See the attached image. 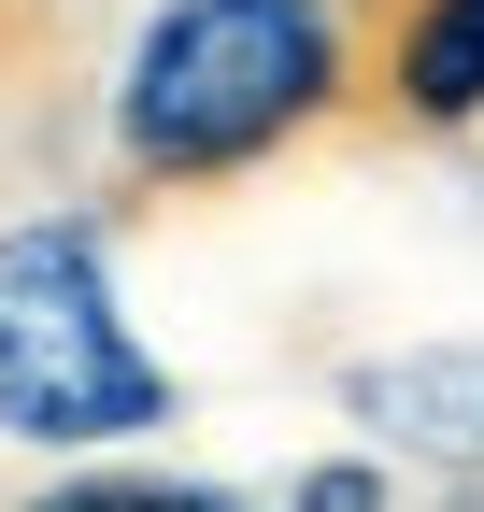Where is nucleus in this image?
<instances>
[{
	"instance_id": "obj_1",
	"label": "nucleus",
	"mask_w": 484,
	"mask_h": 512,
	"mask_svg": "<svg viewBox=\"0 0 484 512\" xmlns=\"http://www.w3.org/2000/svg\"><path fill=\"white\" fill-rule=\"evenodd\" d=\"M328 100H342V0H157L114 72V143L157 185H214L257 171Z\"/></svg>"
},
{
	"instance_id": "obj_2",
	"label": "nucleus",
	"mask_w": 484,
	"mask_h": 512,
	"mask_svg": "<svg viewBox=\"0 0 484 512\" xmlns=\"http://www.w3.org/2000/svg\"><path fill=\"white\" fill-rule=\"evenodd\" d=\"M171 427V370L114 313V256L86 214L0 228V441L43 456H100V441Z\"/></svg>"
},
{
	"instance_id": "obj_3",
	"label": "nucleus",
	"mask_w": 484,
	"mask_h": 512,
	"mask_svg": "<svg viewBox=\"0 0 484 512\" xmlns=\"http://www.w3.org/2000/svg\"><path fill=\"white\" fill-rule=\"evenodd\" d=\"M342 413L385 441V456L484 484V342H399V356H356L342 370Z\"/></svg>"
},
{
	"instance_id": "obj_4",
	"label": "nucleus",
	"mask_w": 484,
	"mask_h": 512,
	"mask_svg": "<svg viewBox=\"0 0 484 512\" xmlns=\"http://www.w3.org/2000/svg\"><path fill=\"white\" fill-rule=\"evenodd\" d=\"M385 86H399L413 128H470V114H484V0H399Z\"/></svg>"
},
{
	"instance_id": "obj_5",
	"label": "nucleus",
	"mask_w": 484,
	"mask_h": 512,
	"mask_svg": "<svg viewBox=\"0 0 484 512\" xmlns=\"http://www.w3.org/2000/svg\"><path fill=\"white\" fill-rule=\"evenodd\" d=\"M29 512H285V498H228V484H143V470H100V484H57Z\"/></svg>"
},
{
	"instance_id": "obj_6",
	"label": "nucleus",
	"mask_w": 484,
	"mask_h": 512,
	"mask_svg": "<svg viewBox=\"0 0 484 512\" xmlns=\"http://www.w3.org/2000/svg\"><path fill=\"white\" fill-rule=\"evenodd\" d=\"M285 512H385V470L371 456H314V470L285 484Z\"/></svg>"
}]
</instances>
